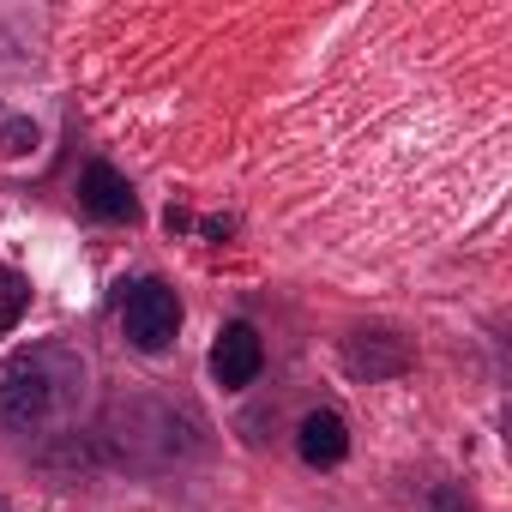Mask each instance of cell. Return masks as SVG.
Listing matches in <instances>:
<instances>
[{
  "label": "cell",
  "mask_w": 512,
  "mask_h": 512,
  "mask_svg": "<svg viewBox=\"0 0 512 512\" xmlns=\"http://www.w3.org/2000/svg\"><path fill=\"white\" fill-rule=\"evenodd\" d=\"M0 512H7V506H0Z\"/></svg>",
  "instance_id": "obj_7"
},
{
  "label": "cell",
  "mask_w": 512,
  "mask_h": 512,
  "mask_svg": "<svg viewBox=\"0 0 512 512\" xmlns=\"http://www.w3.org/2000/svg\"><path fill=\"white\" fill-rule=\"evenodd\" d=\"M25 296H31V290H25L13 272H0V332H7V326L25 314Z\"/></svg>",
  "instance_id": "obj_6"
},
{
  "label": "cell",
  "mask_w": 512,
  "mask_h": 512,
  "mask_svg": "<svg viewBox=\"0 0 512 512\" xmlns=\"http://www.w3.org/2000/svg\"><path fill=\"white\" fill-rule=\"evenodd\" d=\"M296 452H302V464L332 470V464H344L350 434H344V422H338L332 410H308V416H302V434H296Z\"/></svg>",
  "instance_id": "obj_4"
},
{
  "label": "cell",
  "mask_w": 512,
  "mask_h": 512,
  "mask_svg": "<svg viewBox=\"0 0 512 512\" xmlns=\"http://www.w3.org/2000/svg\"><path fill=\"white\" fill-rule=\"evenodd\" d=\"M260 368H266V344H260V332H253L247 320H235V326L217 332V344H211V374H217V386L241 392V386L260 380Z\"/></svg>",
  "instance_id": "obj_3"
},
{
  "label": "cell",
  "mask_w": 512,
  "mask_h": 512,
  "mask_svg": "<svg viewBox=\"0 0 512 512\" xmlns=\"http://www.w3.org/2000/svg\"><path fill=\"white\" fill-rule=\"evenodd\" d=\"M85 386V362L55 350V344H37V350H19L7 368H0V422L13 428H43L55 422Z\"/></svg>",
  "instance_id": "obj_1"
},
{
  "label": "cell",
  "mask_w": 512,
  "mask_h": 512,
  "mask_svg": "<svg viewBox=\"0 0 512 512\" xmlns=\"http://www.w3.org/2000/svg\"><path fill=\"white\" fill-rule=\"evenodd\" d=\"M79 193H85V205H91L97 217H109V223L133 217V187H127L109 163H91V169H85V181H79Z\"/></svg>",
  "instance_id": "obj_5"
},
{
  "label": "cell",
  "mask_w": 512,
  "mask_h": 512,
  "mask_svg": "<svg viewBox=\"0 0 512 512\" xmlns=\"http://www.w3.org/2000/svg\"><path fill=\"white\" fill-rule=\"evenodd\" d=\"M121 326H127V338H133L139 350H163V344L175 338V326H181V302H175V290L157 284V278L133 284L127 302H121Z\"/></svg>",
  "instance_id": "obj_2"
}]
</instances>
